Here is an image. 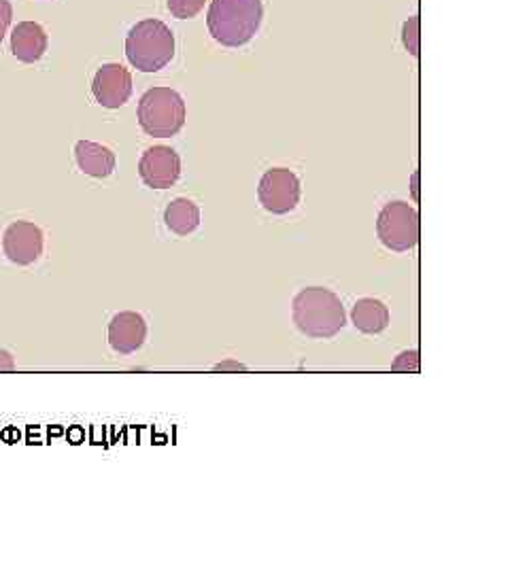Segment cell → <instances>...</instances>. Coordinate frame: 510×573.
Here are the masks:
<instances>
[{"label": "cell", "mask_w": 510, "mask_h": 573, "mask_svg": "<svg viewBox=\"0 0 510 573\" xmlns=\"http://www.w3.org/2000/svg\"><path fill=\"white\" fill-rule=\"evenodd\" d=\"M294 323L308 338H332L347 325L340 298L325 287H307L291 302Z\"/></svg>", "instance_id": "2"}, {"label": "cell", "mask_w": 510, "mask_h": 573, "mask_svg": "<svg viewBox=\"0 0 510 573\" xmlns=\"http://www.w3.org/2000/svg\"><path fill=\"white\" fill-rule=\"evenodd\" d=\"M351 319L362 334H381L389 325V310L381 299L362 298L355 302Z\"/></svg>", "instance_id": "13"}, {"label": "cell", "mask_w": 510, "mask_h": 573, "mask_svg": "<svg viewBox=\"0 0 510 573\" xmlns=\"http://www.w3.org/2000/svg\"><path fill=\"white\" fill-rule=\"evenodd\" d=\"M11 20H13V7L9 0H0V43H3L4 35H7Z\"/></svg>", "instance_id": "18"}, {"label": "cell", "mask_w": 510, "mask_h": 573, "mask_svg": "<svg viewBox=\"0 0 510 573\" xmlns=\"http://www.w3.org/2000/svg\"><path fill=\"white\" fill-rule=\"evenodd\" d=\"M43 232L30 221H15L4 229L3 251L7 259L15 266H30L43 253Z\"/></svg>", "instance_id": "9"}, {"label": "cell", "mask_w": 510, "mask_h": 573, "mask_svg": "<svg viewBox=\"0 0 510 573\" xmlns=\"http://www.w3.org/2000/svg\"><path fill=\"white\" fill-rule=\"evenodd\" d=\"M204 3L206 0H168V11L177 20H189L196 18L200 11H203Z\"/></svg>", "instance_id": "15"}, {"label": "cell", "mask_w": 510, "mask_h": 573, "mask_svg": "<svg viewBox=\"0 0 510 573\" xmlns=\"http://www.w3.org/2000/svg\"><path fill=\"white\" fill-rule=\"evenodd\" d=\"M394 370H419V353L410 351V353H402L398 359H395Z\"/></svg>", "instance_id": "17"}, {"label": "cell", "mask_w": 510, "mask_h": 573, "mask_svg": "<svg viewBox=\"0 0 510 573\" xmlns=\"http://www.w3.org/2000/svg\"><path fill=\"white\" fill-rule=\"evenodd\" d=\"M300 179L290 168H270L259 179V204L273 215H285V212L294 211L300 202Z\"/></svg>", "instance_id": "6"}, {"label": "cell", "mask_w": 510, "mask_h": 573, "mask_svg": "<svg viewBox=\"0 0 510 573\" xmlns=\"http://www.w3.org/2000/svg\"><path fill=\"white\" fill-rule=\"evenodd\" d=\"M139 123L154 139H171L186 125V102L171 87H151L140 96Z\"/></svg>", "instance_id": "4"}, {"label": "cell", "mask_w": 510, "mask_h": 573, "mask_svg": "<svg viewBox=\"0 0 510 573\" xmlns=\"http://www.w3.org/2000/svg\"><path fill=\"white\" fill-rule=\"evenodd\" d=\"M217 370H245V365L235 363V362H227V363H219V365H217Z\"/></svg>", "instance_id": "20"}, {"label": "cell", "mask_w": 510, "mask_h": 573, "mask_svg": "<svg viewBox=\"0 0 510 573\" xmlns=\"http://www.w3.org/2000/svg\"><path fill=\"white\" fill-rule=\"evenodd\" d=\"M419 26H421L419 15H412L410 20L404 21V28H402V43L412 56H419Z\"/></svg>", "instance_id": "16"}, {"label": "cell", "mask_w": 510, "mask_h": 573, "mask_svg": "<svg viewBox=\"0 0 510 573\" xmlns=\"http://www.w3.org/2000/svg\"><path fill=\"white\" fill-rule=\"evenodd\" d=\"M126 58L140 73H157L175 58V35L160 20H143L126 36Z\"/></svg>", "instance_id": "3"}, {"label": "cell", "mask_w": 510, "mask_h": 573, "mask_svg": "<svg viewBox=\"0 0 510 573\" xmlns=\"http://www.w3.org/2000/svg\"><path fill=\"white\" fill-rule=\"evenodd\" d=\"M47 52V32L36 21H20L11 32V53L24 64H35Z\"/></svg>", "instance_id": "11"}, {"label": "cell", "mask_w": 510, "mask_h": 573, "mask_svg": "<svg viewBox=\"0 0 510 573\" xmlns=\"http://www.w3.org/2000/svg\"><path fill=\"white\" fill-rule=\"evenodd\" d=\"M145 338H147V323L143 316L132 310L117 313L108 323V344L116 353H137L145 344Z\"/></svg>", "instance_id": "10"}, {"label": "cell", "mask_w": 510, "mask_h": 573, "mask_svg": "<svg viewBox=\"0 0 510 573\" xmlns=\"http://www.w3.org/2000/svg\"><path fill=\"white\" fill-rule=\"evenodd\" d=\"M75 157H77L81 172L94 179H107L116 171V153L100 143L79 140L75 147Z\"/></svg>", "instance_id": "12"}, {"label": "cell", "mask_w": 510, "mask_h": 573, "mask_svg": "<svg viewBox=\"0 0 510 573\" xmlns=\"http://www.w3.org/2000/svg\"><path fill=\"white\" fill-rule=\"evenodd\" d=\"M164 223L177 236H187L200 226V209L187 198H177L166 206Z\"/></svg>", "instance_id": "14"}, {"label": "cell", "mask_w": 510, "mask_h": 573, "mask_svg": "<svg viewBox=\"0 0 510 573\" xmlns=\"http://www.w3.org/2000/svg\"><path fill=\"white\" fill-rule=\"evenodd\" d=\"M11 370H15L13 357L7 351H0V372H11Z\"/></svg>", "instance_id": "19"}, {"label": "cell", "mask_w": 510, "mask_h": 573, "mask_svg": "<svg viewBox=\"0 0 510 573\" xmlns=\"http://www.w3.org/2000/svg\"><path fill=\"white\" fill-rule=\"evenodd\" d=\"M92 94L105 108H119L132 96V75L122 64L108 62L96 70L92 81Z\"/></svg>", "instance_id": "8"}, {"label": "cell", "mask_w": 510, "mask_h": 573, "mask_svg": "<svg viewBox=\"0 0 510 573\" xmlns=\"http://www.w3.org/2000/svg\"><path fill=\"white\" fill-rule=\"evenodd\" d=\"M139 174L151 189L172 187L181 177V157L175 149L164 145L151 147L139 162Z\"/></svg>", "instance_id": "7"}, {"label": "cell", "mask_w": 510, "mask_h": 573, "mask_svg": "<svg viewBox=\"0 0 510 573\" xmlns=\"http://www.w3.org/2000/svg\"><path fill=\"white\" fill-rule=\"evenodd\" d=\"M377 234L383 247L395 253L410 251L419 243V215L409 202H387L379 212Z\"/></svg>", "instance_id": "5"}, {"label": "cell", "mask_w": 510, "mask_h": 573, "mask_svg": "<svg viewBox=\"0 0 510 573\" xmlns=\"http://www.w3.org/2000/svg\"><path fill=\"white\" fill-rule=\"evenodd\" d=\"M262 18V0H213L206 26L219 45L243 47L258 35Z\"/></svg>", "instance_id": "1"}]
</instances>
